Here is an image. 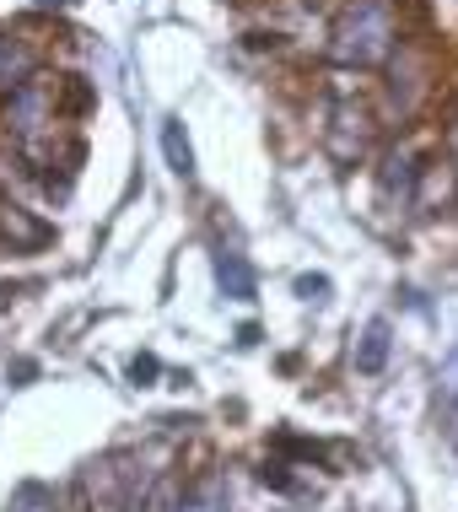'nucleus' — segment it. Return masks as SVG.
<instances>
[{
  "label": "nucleus",
  "mask_w": 458,
  "mask_h": 512,
  "mask_svg": "<svg viewBox=\"0 0 458 512\" xmlns=\"http://www.w3.org/2000/svg\"><path fill=\"white\" fill-rule=\"evenodd\" d=\"M162 151H168V168L189 184V178H194V146H189V135H184V119L162 124Z\"/></svg>",
  "instance_id": "nucleus-8"
},
{
  "label": "nucleus",
  "mask_w": 458,
  "mask_h": 512,
  "mask_svg": "<svg viewBox=\"0 0 458 512\" xmlns=\"http://www.w3.org/2000/svg\"><path fill=\"white\" fill-rule=\"evenodd\" d=\"M38 6H71V0H38Z\"/></svg>",
  "instance_id": "nucleus-16"
},
{
  "label": "nucleus",
  "mask_w": 458,
  "mask_h": 512,
  "mask_svg": "<svg viewBox=\"0 0 458 512\" xmlns=\"http://www.w3.org/2000/svg\"><path fill=\"white\" fill-rule=\"evenodd\" d=\"M442 389H448L458 399V340H453V351H448V362H442Z\"/></svg>",
  "instance_id": "nucleus-13"
},
{
  "label": "nucleus",
  "mask_w": 458,
  "mask_h": 512,
  "mask_svg": "<svg viewBox=\"0 0 458 512\" xmlns=\"http://www.w3.org/2000/svg\"><path fill=\"white\" fill-rule=\"evenodd\" d=\"M216 281L232 302H254V270L238 248H216Z\"/></svg>",
  "instance_id": "nucleus-4"
},
{
  "label": "nucleus",
  "mask_w": 458,
  "mask_h": 512,
  "mask_svg": "<svg viewBox=\"0 0 458 512\" xmlns=\"http://www.w3.org/2000/svg\"><path fill=\"white\" fill-rule=\"evenodd\" d=\"M297 297H308V302H329V281H324V275H297Z\"/></svg>",
  "instance_id": "nucleus-12"
},
{
  "label": "nucleus",
  "mask_w": 458,
  "mask_h": 512,
  "mask_svg": "<svg viewBox=\"0 0 458 512\" xmlns=\"http://www.w3.org/2000/svg\"><path fill=\"white\" fill-rule=\"evenodd\" d=\"M227 507H232L227 475H200L184 496H178V512H227Z\"/></svg>",
  "instance_id": "nucleus-5"
},
{
  "label": "nucleus",
  "mask_w": 458,
  "mask_h": 512,
  "mask_svg": "<svg viewBox=\"0 0 458 512\" xmlns=\"http://www.w3.org/2000/svg\"><path fill=\"white\" fill-rule=\"evenodd\" d=\"M130 378H135V383H151V378H157V356H135V362H130Z\"/></svg>",
  "instance_id": "nucleus-14"
},
{
  "label": "nucleus",
  "mask_w": 458,
  "mask_h": 512,
  "mask_svg": "<svg viewBox=\"0 0 458 512\" xmlns=\"http://www.w3.org/2000/svg\"><path fill=\"white\" fill-rule=\"evenodd\" d=\"M335 130H329V151H335V162H356L367 151V141H372V124H367V114L356 103H335Z\"/></svg>",
  "instance_id": "nucleus-3"
},
{
  "label": "nucleus",
  "mask_w": 458,
  "mask_h": 512,
  "mask_svg": "<svg viewBox=\"0 0 458 512\" xmlns=\"http://www.w3.org/2000/svg\"><path fill=\"white\" fill-rule=\"evenodd\" d=\"M54 238L49 221H38L33 211H22L17 200H0V243L11 248V254H33V248H44Z\"/></svg>",
  "instance_id": "nucleus-2"
},
{
  "label": "nucleus",
  "mask_w": 458,
  "mask_h": 512,
  "mask_svg": "<svg viewBox=\"0 0 458 512\" xmlns=\"http://www.w3.org/2000/svg\"><path fill=\"white\" fill-rule=\"evenodd\" d=\"M27 81H33V54H27L17 38L0 33V87L17 92V87H27Z\"/></svg>",
  "instance_id": "nucleus-7"
},
{
  "label": "nucleus",
  "mask_w": 458,
  "mask_h": 512,
  "mask_svg": "<svg viewBox=\"0 0 458 512\" xmlns=\"http://www.w3.org/2000/svg\"><path fill=\"white\" fill-rule=\"evenodd\" d=\"M448 442L458 448V399H453V410H448Z\"/></svg>",
  "instance_id": "nucleus-15"
},
{
  "label": "nucleus",
  "mask_w": 458,
  "mask_h": 512,
  "mask_svg": "<svg viewBox=\"0 0 458 512\" xmlns=\"http://www.w3.org/2000/svg\"><path fill=\"white\" fill-rule=\"evenodd\" d=\"M410 184H415V151H394L388 157V173H383V195H410Z\"/></svg>",
  "instance_id": "nucleus-11"
},
{
  "label": "nucleus",
  "mask_w": 458,
  "mask_h": 512,
  "mask_svg": "<svg viewBox=\"0 0 458 512\" xmlns=\"http://www.w3.org/2000/svg\"><path fill=\"white\" fill-rule=\"evenodd\" d=\"M329 54L335 65H356V71H372L394 54V11L388 0H351L340 11L335 33H329Z\"/></svg>",
  "instance_id": "nucleus-1"
},
{
  "label": "nucleus",
  "mask_w": 458,
  "mask_h": 512,
  "mask_svg": "<svg viewBox=\"0 0 458 512\" xmlns=\"http://www.w3.org/2000/svg\"><path fill=\"white\" fill-rule=\"evenodd\" d=\"M130 512H178V486H173V475H157L146 491H135V496H130Z\"/></svg>",
  "instance_id": "nucleus-10"
},
{
  "label": "nucleus",
  "mask_w": 458,
  "mask_h": 512,
  "mask_svg": "<svg viewBox=\"0 0 458 512\" xmlns=\"http://www.w3.org/2000/svg\"><path fill=\"white\" fill-rule=\"evenodd\" d=\"M6 512H60V491L44 486V480H22V486L11 491Z\"/></svg>",
  "instance_id": "nucleus-9"
},
{
  "label": "nucleus",
  "mask_w": 458,
  "mask_h": 512,
  "mask_svg": "<svg viewBox=\"0 0 458 512\" xmlns=\"http://www.w3.org/2000/svg\"><path fill=\"white\" fill-rule=\"evenodd\" d=\"M388 345H394V329H388V318H372V324L362 329V340H356V372H383Z\"/></svg>",
  "instance_id": "nucleus-6"
}]
</instances>
